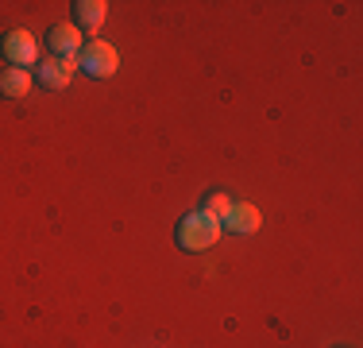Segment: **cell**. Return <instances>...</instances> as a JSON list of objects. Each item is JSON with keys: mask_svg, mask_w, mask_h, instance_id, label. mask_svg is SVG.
<instances>
[{"mask_svg": "<svg viewBox=\"0 0 363 348\" xmlns=\"http://www.w3.org/2000/svg\"><path fill=\"white\" fill-rule=\"evenodd\" d=\"M217 236H220V221H213V217H205V213L182 217L178 229H174L178 248H186V251H205V248H213V244H217Z\"/></svg>", "mask_w": 363, "mask_h": 348, "instance_id": "6da1fadb", "label": "cell"}, {"mask_svg": "<svg viewBox=\"0 0 363 348\" xmlns=\"http://www.w3.org/2000/svg\"><path fill=\"white\" fill-rule=\"evenodd\" d=\"M116 47H108L105 39H89L82 47V55H77V66L85 70L89 77H112L116 74Z\"/></svg>", "mask_w": 363, "mask_h": 348, "instance_id": "7a4b0ae2", "label": "cell"}, {"mask_svg": "<svg viewBox=\"0 0 363 348\" xmlns=\"http://www.w3.org/2000/svg\"><path fill=\"white\" fill-rule=\"evenodd\" d=\"M0 55H4V62L8 66H35L39 62V43H35V35L31 31H8L4 39H0Z\"/></svg>", "mask_w": 363, "mask_h": 348, "instance_id": "3957f363", "label": "cell"}, {"mask_svg": "<svg viewBox=\"0 0 363 348\" xmlns=\"http://www.w3.org/2000/svg\"><path fill=\"white\" fill-rule=\"evenodd\" d=\"M47 47H50V55L55 58H66V62H74L77 55H82V31L74 28V23H55L47 35Z\"/></svg>", "mask_w": 363, "mask_h": 348, "instance_id": "277c9868", "label": "cell"}, {"mask_svg": "<svg viewBox=\"0 0 363 348\" xmlns=\"http://www.w3.org/2000/svg\"><path fill=\"white\" fill-rule=\"evenodd\" d=\"M70 77H74V62H66V58H47V62L35 66V82L43 85V89H50V93L66 89Z\"/></svg>", "mask_w": 363, "mask_h": 348, "instance_id": "5b68a950", "label": "cell"}, {"mask_svg": "<svg viewBox=\"0 0 363 348\" xmlns=\"http://www.w3.org/2000/svg\"><path fill=\"white\" fill-rule=\"evenodd\" d=\"M220 229L252 236V232H259V209L255 205H228V213L220 217Z\"/></svg>", "mask_w": 363, "mask_h": 348, "instance_id": "8992f818", "label": "cell"}, {"mask_svg": "<svg viewBox=\"0 0 363 348\" xmlns=\"http://www.w3.org/2000/svg\"><path fill=\"white\" fill-rule=\"evenodd\" d=\"M28 89H31V70H20V66L0 70V97L20 101V97H28Z\"/></svg>", "mask_w": 363, "mask_h": 348, "instance_id": "52a82bcc", "label": "cell"}, {"mask_svg": "<svg viewBox=\"0 0 363 348\" xmlns=\"http://www.w3.org/2000/svg\"><path fill=\"white\" fill-rule=\"evenodd\" d=\"M105 0H77L74 4V20H77V31H97L105 23Z\"/></svg>", "mask_w": 363, "mask_h": 348, "instance_id": "ba28073f", "label": "cell"}, {"mask_svg": "<svg viewBox=\"0 0 363 348\" xmlns=\"http://www.w3.org/2000/svg\"><path fill=\"white\" fill-rule=\"evenodd\" d=\"M228 194H209V197H205V205L201 209H197V213H205V217H213V221H220V217L224 213H228Z\"/></svg>", "mask_w": 363, "mask_h": 348, "instance_id": "9c48e42d", "label": "cell"}]
</instances>
